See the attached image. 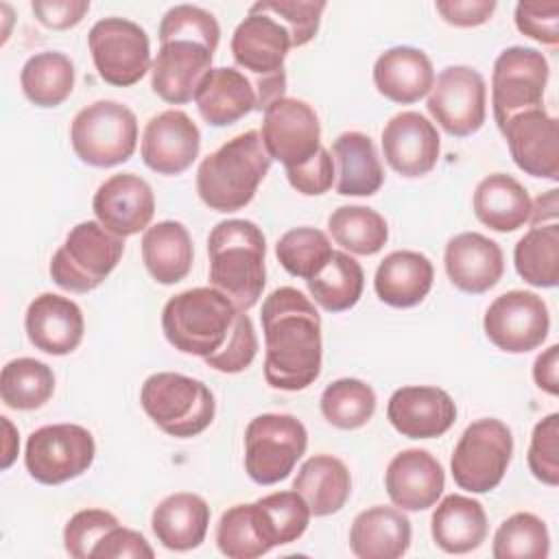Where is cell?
<instances>
[{
	"label": "cell",
	"mask_w": 559,
	"mask_h": 559,
	"mask_svg": "<svg viewBox=\"0 0 559 559\" xmlns=\"http://www.w3.org/2000/svg\"><path fill=\"white\" fill-rule=\"evenodd\" d=\"M264 380L273 389L301 391L321 373V317L297 288H275L262 301Z\"/></svg>",
	"instance_id": "cell-1"
},
{
	"label": "cell",
	"mask_w": 559,
	"mask_h": 559,
	"mask_svg": "<svg viewBox=\"0 0 559 559\" xmlns=\"http://www.w3.org/2000/svg\"><path fill=\"white\" fill-rule=\"evenodd\" d=\"M210 286L242 312L253 308L266 284V240L262 229L245 218L216 223L207 236Z\"/></svg>",
	"instance_id": "cell-2"
},
{
	"label": "cell",
	"mask_w": 559,
	"mask_h": 559,
	"mask_svg": "<svg viewBox=\"0 0 559 559\" xmlns=\"http://www.w3.org/2000/svg\"><path fill=\"white\" fill-rule=\"evenodd\" d=\"M271 162L273 159L264 151L260 133L245 131L227 140L199 164L197 192L210 210H242L255 197Z\"/></svg>",
	"instance_id": "cell-3"
},
{
	"label": "cell",
	"mask_w": 559,
	"mask_h": 559,
	"mask_svg": "<svg viewBox=\"0 0 559 559\" xmlns=\"http://www.w3.org/2000/svg\"><path fill=\"white\" fill-rule=\"evenodd\" d=\"M238 312L242 310L216 288H190L166 301L162 330L166 341L181 354L207 358L225 347Z\"/></svg>",
	"instance_id": "cell-4"
},
{
	"label": "cell",
	"mask_w": 559,
	"mask_h": 559,
	"mask_svg": "<svg viewBox=\"0 0 559 559\" xmlns=\"http://www.w3.org/2000/svg\"><path fill=\"white\" fill-rule=\"evenodd\" d=\"M293 48L288 31L271 15L249 11L231 35V57L247 72L260 111L284 98V59Z\"/></svg>",
	"instance_id": "cell-5"
},
{
	"label": "cell",
	"mask_w": 559,
	"mask_h": 559,
	"mask_svg": "<svg viewBox=\"0 0 559 559\" xmlns=\"http://www.w3.org/2000/svg\"><path fill=\"white\" fill-rule=\"evenodd\" d=\"M140 404L159 430L179 439L201 435L216 413L212 391L201 380L175 371L148 376L140 389Z\"/></svg>",
	"instance_id": "cell-6"
},
{
	"label": "cell",
	"mask_w": 559,
	"mask_h": 559,
	"mask_svg": "<svg viewBox=\"0 0 559 559\" xmlns=\"http://www.w3.org/2000/svg\"><path fill=\"white\" fill-rule=\"evenodd\" d=\"M124 238L105 229L98 221H83L70 229L66 242L50 260L52 282L70 293L98 288L118 266Z\"/></svg>",
	"instance_id": "cell-7"
},
{
	"label": "cell",
	"mask_w": 559,
	"mask_h": 559,
	"mask_svg": "<svg viewBox=\"0 0 559 559\" xmlns=\"http://www.w3.org/2000/svg\"><path fill=\"white\" fill-rule=\"evenodd\" d=\"M70 142L83 164L96 168L118 166L135 151L138 118L118 100H96L74 116Z\"/></svg>",
	"instance_id": "cell-8"
},
{
	"label": "cell",
	"mask_w": 559,
	"mask_h": 559,
	"mask_svg": "<svg viewBox=\"0 0 559 559\" xmlns=\"http://www.w3.org/2000/svg\"><path fill=\"white\" fill-rule=\"evenodd\" d=\"M513 454V435L500 419L472 421L450 459L454 483L472 493H487L500 485Z\"/></svg>",
	"instance_id": "cell-9"
},
{
	"label": "cell",
	"mask_w": 559,
	"mask_h": 559,
	"mask_svg": "<svg viewBox=\"0 0 559 559\" xmlns=\"http://www.w3.org/2000/svg\"><path fill=\"white\" fill-rule=\"evenodd\" d=\"M308 445L306 426L284 413H264L245 430V469L258 485L284 480Z\"/></svg>",
	"instance_id": "cell-10"
},
{
	"label": "cell",
	"mask_w": 559,
	"mask_h": 559,
	"mask_svg": "<svg viewBox=\"0 0 559 559\" xmlns=\"http://www.w3.org/2000/svg\"><path fill=\"white\" fill-rule=\"evenodd\" d=\"M98 76L116 87L135 85L151 70V41L146 31L127 17H103L87 35Z\"/></svg>",
	"instance_id": "cell-11"
},
{
	"label": "cell",
	"mask_w": 559,
	"mask_h": 559,
	"mask_svg": "<svg viewBox=\"0 0 559 559\" xmlns=\"http://www.w3.org/2000/svg\"><path fill=\"white\" fill-rule=\"evenodd\" d=\"M96 454L94 437L79 424H52L31 432L24 465L41 485H61L90 469Z\"/></svg>",
	"instance_id": "cell-12"
},
{
	"label": "cell",
	"mask_w": 559,
	"mask_h": 559,
	"mask_svg": "<svg viewBox=\"0 0 559 559\" xmlns=\"http://www.w3.org/2000/svg\"><path fill=\"white\" fill-rule=\"evenodd\" d=\"M548 74V61L535 48L511 46L498 55L491 72V105L498 129L522 111L544 107Z\"/></svg>",
	"instance_id": "cell-13"
},
{
	"label": "cell",
	"mask_w": 559,
	"mask_h": 559,
	"mask_svg": "<svg viewBox=\"0 0 559 559\" xmlns=\"http://www.w3.org/2000/svg\"><path fill=\"white\" fill-rule=\"evenodd\" d=\"M487 87L478 70L467 66H448L439 72L428 94V114L454 138L476 133L487 114Z\"/></svg>",
	"instance_id": "cell-14"
},
{
	"label": "cell",
	"mask_w": 559,
	"mask_h": 559,
	"mask_svg": "<svg viewBox=\"0 0 559 559\" xmlns=\"http://www.w3.org/2000/svg\"><path fill=\"white\" fill-rule=\"evenodd\" d=\"M483 328L498 349L526 354L539 347L548 336V306L531 290H509L489 304Z\"/></svg>",
	"instance_id": "cell-15"
},
{
	"label": "cell",
	"mask_w": 559,
	"mask_h": 559,
	"mask_svg": "<svg viewBox=\"0 0 559 559\" xmlns=\"http://www.w3.org/2000/svg\"><path fill=\"white\" fill-rule=\"evenodd\" d=\"M260 140L284 170L301 166L321 148L319 116L306 100L284 96L264 109Z\"/></svg>",
	"instance_id": "cell-16"
},
{
	"label": "cell",
	"mask_w": 559,
	"mask_h": 559,
	"mask_svg": "<svg viewBox=\"0 0 559 559\" xmlns=\"http://www.w3.org/2000/svg\"><path fill=\"white\" fill-rule=\"evenodd\" d=\"M212 59L214 52L194 39H170L159 44L151 63L153 92L170 105L194 100L199 85L212 70Z\"/></svg>",
	"instance_id": "cell-17"
},
{
	"label": "cell",
	"mask_w": 559,
	"mask_h": 559,
	"mask_svg": "<svg viewBox=\"0 0 559 559\" xmlns=\"http://www.w3.org/2000/svg\"><path fill=\"white\" fill-rule=\"evenodd\" d=\"M500 131L520 170L542 179H559V124L544 107L513 116Z\"/></svg>",
	"instance_id": "cell-18"
},
{
	"label": "cell",
	"mask_w": 559,
	"mask_h": 559,
	"mask_svg": "<svg viewBox=\"0 0 559 559\" xmlns=\"http://www.w3.org/2000/svg\"><path fill=\"white\" fill-rule=\"evenodd\" d=\"M201 148V131L181 109L153 116L142 133V162L159 175H179L192 166Z\"/></svg>",
	"instance_id": "cell-19"
},
{
	"label": "cell",
	"mask_w": 559,
	"mask_h": 559,
	"mask_svg": "<svg viewBox=\"0 0 559 559\" xmlns=\"http://www.w3.org/2000/svg\"><path fill=\"white\" fill-rule=\"evenodd\" d=\"M92 210L105 229L127 238L148 229V223L155 214V197L142 177L133 173H120L111 175L98 186L92 199Z\"/></svg>",
	"instance_id": "cell-20"
},
{
	"label": "cell",
	"mask_w": 559,
	"mask_h": 559,
	"mask_svg": "<svg viewBox=\"0 0 559 559\" xmlns=\"http://www.w3.org/2000/svg\"><path fill=\"white\" fill-rule=\"evenodd\" d=\"M439 151L437 127L417 111H400L382 129L384 159L402 177L430 173L437 166Z\"/></svg>",
	"instance_id": "cell-21"
},
{
	"label": "cell",
	"mask_w": 559,
	"mask_h": 559,
	"mask_svg": "<svg viewBox=\"0 0 559 559\" xmlns=\"http://www.w3.org/2000/svg\"><path fill=\"white\" fill-rule=\"evenodd\" d=\"M386 419L408 439H435L456 421V404L439 386H402L386 404Z\"/></svg>",
	"instance_id": "cell-22"
},
{
	"label": "cell",
	"mask_w": 559,
	"mask_h": 559,
	"mask_svg": "<svg viewBox=\"0 0 559 559\" xmlns=\"http://www.w3.org/2000/svg\"><path fill=\"white\" fill-rule=\"evenodd\" d=\"M445 474L441 463L419 448L402 450L391 459L384 472V487L395 507L402 511L430 509L443 493Z\"/></svg>",
	"instance_id": "cell-23"
},
{
	"label": "cell",
	"mask_w": 559,
	"mask_h": 559,
	"mask_svg": "<svg viewBox=\"0 0 559 559\" xmlns=\"http://www.w3.org/2000/svg\"><path fill=\"white\" fill-rule=\"evenodd\" d=\"M26 336L44 354L66 356L74 352L85 332V319L70 297L41 293L26 308Z\"/></svg>",
	"instance_id": "cell-24"
},
{
	"label": "cell",
	"mask_w": 559,
	"mask_h": 559,
	"mask_svg": "<svg viewBox=\"0 0 559 559\" xmlns=\"http://www.w3.org/2000/svg\"><path fill=\"white\" fill-rule=\"evenodd\" d=\"M443 262L450 282L459 290L472 295L487 293L504 273V255L500 245L478 231H463L450 238Z\"/></svg>",
	"instance_id": "cell-25"
},
{
	"label": "cell",
	"mask_w": 559,
	"mask_h": 559,
	"mask_svg": "<svg viewBox=\"0 0 559 559\" xmlns=\"http://www.w3.org/2000/svg\"><path fill=\"white\" fill-rule=\"evenodd\" d=\"M373 83L384 98L400 105H411L430 92L435 70L424 50L413 46H395L376 59Z\"/></svg>",
	"instance_id": "cell-26"
},
{
	"label": "cell",
	"mask_w": 559,
	"mask_h": 559,
	"mask_svg": "<svg viewBox=\"0 0 559 559\" xmlns=\"http://www.w3.org/2000/svg\"><path fill=\"white\" fill-rule=\"evenodd\" d=\"M411 520L395 507L360 511L349 528V548L360 559H397L411 546Z\"/></svg>",
	"instance_id": "cell-27"
},
{
	"label": "cell",
	"mask_w": 559,
	"mask_h": 559,
	"mask_svg": "<svg viewBox=\"0 0 559 559\" xmlns=\"http://www.w3.org/2000/svg\"><path fill=\"white\" fill-rule=\"evenodd\" d=\"M210 526L207 502L190 491L166 496L151 515V528L157 542L168 550H192L201 546Z\"/></svg>",
	"instance_id": "cell-28"
},
{
	"label": "cell",
	"mask_w": 559,
	"mask_h": 559,
	"mask_svg": "<svg viewBox=\"0 0 559 559\" xmlns=\"http://www.w3.org/2000/svg\"><path fill=\"white\" fill-rule=\"evenodd\" d=\"M201 118L212 127H227L258 107L255 90L236 68H212L194 94Z\"/></svg>",
	"instance_id": "cell-29"
},
{
	"label": "cell",
	"mask_w": 559,
	"mask_h": 559,
	"mask_svg": "<svg viewBox=\"0 0 559 559\" xmlns=\"http://www.w3.org/2000/svg\"><path fill=\"white\" fill-rule=\"evenodd\" d=\"M435 280L432 262L419 251H393L376 269V295L393 308H411L424 301Z\"/></svg>",
	"instance_id": "cell-30"
},
{
	"label": "cell",
	"mask_w": 559,
	"mask_h": 559,
	"mask_svg": "<svg viewBox=\"0 0 559 559\" xmlns=\"http://www.w3.org/2000/svg\"><path fill=\"white\" fill-rule=\"evenodd\" d=\"M336 192L343 197H371L384 181L376 144L367 133L345 131L332 144Z\"/></svg>",
	"instance_id": "cell-31"
},
{
	"label": "cell",
	"mask_w": 559,
	"mask_h": 559,
	"mask_svg": "<svg viewBox=\"0 0 559 559\" xmlns=\"http://www.w3.org/2000/svg\"><path fill=\"white\" fill-rule=\"evenodd\" d=\"M531 197L511 175L493 173L485 177L472 197L476 218L493 231H515L531 218Z\"/></svg>",
	"instance_id": "cell-32"
},
{
	"label": "cell",
	"mask_w": 559,
	"mask_h": 559,
	"mask_svg": "<svg viewBox=\"0 0 559 559\" xmlns=\"http://www.w3.org/2000/svg\"><path fill=\"white\" fill-rule=\"evenodd\" d=\"M430 533L435 544L450 555L476 550L487 537V513L478 500L450 493L437 504Z\"/></svg>",
	"instance_id": "cell-33"
},
{
	"label": "cell",
	"mask_w": 559,
	"mask_h": 559,
	"mask_svg": "<svg viewBox=\"0 0 559 559\" xmlns=\"http://www.w3.org/2000/svg\"><path fill=\"white\" fill-rule=\"evenodd\" d=\"M293 489L306 500L312 515L323 518L345 507L352 491V476L341 459L314 454L299 467Z\"/></svg>",
	"instance_id": "cell-34"
},
{
	"label": "cell",
	"mask_w": 559,
	"mask_h": 559,
	"mask_svg": "<svg viewBox=\"0 0 559 559\" xmlns=\"http://www.w3.org/2000/svg\"><path fill=\"white\" fill-rule=\"evenodd\" d=\"M192 238L179 221H159L144 229L142 262L159 284H177L192 269Z\"/></svg>",
	"instance_id": "cell-35"
},
{
	"label": "cell",
	"mask_w": 559,
	"mask_h": 559,
	"mask_svg": "<svg viewBox=\"0 0 559 559\" xmlns=\"http://www.w3.org/2000/svg\"><path fill=\"white\" fill-rule=\"evenodd\" d=\"M20 83L33 105L57 107L72 94L74 66L63 52H37L22 66Z\"/></svg>",
	"instance_id": "cell-36"
},
{
	"label": "cell",
	"mask_w": 559,
	"mask_h": 559,
	"mask_svg": "<svg viewBox=\"0 0 559 559\" xmlns=\"http://www.w3.org/2000/svg\"><path fill=\"white\" fill-rule=\"evenodd\" d=\"M308 282L312 299L328 312H343L358 304L365 286L362 266L345 251H332L328 264Z\"/></svg>",
	"instance_id": "cell-37"
},
{
	"label": "cell",
	"mask_w": 559,
	"mask_h": 559,
	"mask_svg": "<svg viewBox=\"0 0 559 559\" xmlns=\"http://www.w3.org/2000/svg\"><path fill=\"white\" fill-rule=\"evenodd\" d=\"M518 275L537 288H552L559 282V225L531 227L513 249Z\"/></svg>",
	"instance_id": "cell-38"
},
{
	"label": "cell",
	"mask_w": 559,
	"mask_h": 559,
	"mask_svg": "<svg viewBox=\"0 0 559 559\" xmlns=\"http://www.w3.org/2000/svg\"><path fill=\"white\" fill-rule=\"evenodd\" d=\"M55 393L52 369L35 358H15L2 367L0 397L9 408H41Z\"/></svg>",
	"instance_id": "cell-39"
},
{
	"label": "cell",
	"mask_w": 559,
	"mask_h": 559,
	"mask_svg": "<svg viewBox=\"0 0 559 559\" xmlns=\"http://www.w3.org/2000/svg\"><path fill=\"white\" fill-rule=\"evenodd\" d=\"M328 229L336 245L356 255H373L389 240L382 214L365 205H341L328 218Z\"/></svg>",
	"instance_id": "cell-40"
},
{
	"label": "cell",
	"mask_w": 559,
	"mask_h": 559,
	"mask_svg": "<svg viewBox=\"0 0 559 559\" xmlns=\"http://www.w3.org/2000/svg\"><path fill=\"white\" fill-rule=\"evenodd\" d=\"M260 528L271 546H284L297 542L310 522V509L306 500L295 491H275L253 502Z\"/></svg>",
	"instance_id": "cell-41"
},
{
	"label": "cell",
	"mask_w": 559,
	"mask_h": 559,
	"mask_svg": "<svg viewBox=\"0 0 559 559\" xmlns=\"http://www.w3.org/2000/svg\"><path fill=\"white\" fill-rule=\"evenodd\" d=\"M321 413L332 426L341 430H356L373 417L376 393L358 378L334 380L321 393Z\"/></svg>",
	"instance_id": "cell-42"
},
{
	"label": "cell",
	"mask_w": 559,
	"mask_h": 559,
	"mask_svg": "<svg viewBox=\"0 0 559 559\" xmlns=\"http://www.w3.org/2000/svg\"><path fill=\"white\" fill-rule=\"evenodd\" d=\"M216 544L229 559H255L273 548L260 528L253 502L234 504L221 515L216 524Z\"/></svg>",
	"instance_id": "cell-43"
},
{
	"label": "cell",
	"mask_w": 559,
	"mask_h": 559,
	"mask_svg": "<svg viewBox=\"0 0 559 559\" xmlns=\"http://www.w3.org/2000/svg\"><path fill=\"white\" fill-rule=\"evenodd\" d=\"M548 552V528L544 520L533 513H513L493 535L491 555L496 559H546Z\"/></svg>",
	"instance_id": "cell-44"
},
{
	"label": "cell",
	"mask_w": 559,
	"mask_h": 559,
	"mask_svg": "<svg viewBox=\"0 0 559 559\" xmlns=\"http://www.w3.org/2000/svg\"><path fill=\"white\" fill-rule=\"evenodd\" d=\"M330 238L317 227H295L280 236L275 255L280 264L295 277H314L332 255Z\"/></svg>",
	"instance_id": "cell-45"
},
{
	"label": "cell",
	"mask_w": 559,
	"mask_h": 559,
	"mask_svg": "<svg viewBox=\"0 0 559 559\" xmlns=\"http://www.w3.org/2000/svg\"><path fill=\"white\" fill-rule=\"evenodd\" d=\"M323 9V0H262L255 2L249 11L275 17L288 31L293 48H299L314 39L319 33Z\"/></svg>",
	"instance_id": "cell-46"
},
{
	"label": "cell",
	"mask_w": 559,
	"mask_h": 559,
	"mask_svg": "<svg viewBox=\"0 0 559 559\" xmlns=\"http://www.w3.org/2000/svg\"><path fill=\"white\" fill-rule=\"evenodd\" d=\"M157 37L159 44L170 39H194L205 44L214 52L221 39V26L216 17L201 7L175 4L164 13Z\"/></svg>",
	"instance_id": "cell-47"
},
{
	"label": "cell",
	"mask_w": 559,
	"mask_h": 559,
	"mask_svg": "<svg viewBox=\"0 0 559 559\" xmlns=\"http://www.w3.org/2000/svg\"><path fill=\"white\" fill-rule=\"evenodd\" d=\"M120 522L105 509H83L74 513L63 528L66 552L74 559H90L96 544Z\"/></svg>",
	"instance_id": "cell-48"
},
{
	"label": "cell",
	"mask_w": 559,
	"mask_h": 559,
	"mask_svg": "<svg viewBox=\"0 0 559 559\" xmlns=\"http://www.w3.org/2000/svg\"><path fill=\"white\" fill-rule=\"evenodd\" d=\"M528 469L544 485L557 487L559 483V415L550 413L535 424L528 445Z\"/></svg>",
	"instance_id": "cell-49"
},
{
	"label": "cell",
	"mask_w": 559,
	"mask_h": 559,
	"mask_svg": "<svg viewBox=\"0 0 559 559\" xmlns=\"http://www.w3.org/2000/svg\"><path fill=\"white\" fill-rule=\"evenodd\" d=\"M255 354H258V338H255L253 323L247 312H238L234 332L225 343V347L203 360L207 367L221 373H240L253 362Z\"/></svg>",
	"instance_id": "cell-50"
},
{
	"label": "cell",
	"mask_w": 559,
	"mask_h": 559,
	"mask_svg": "<svg viewBox=\"0 0 559 559\" xmlns=\"http://www.w3.org/2000/svg\"><path fill=\"white\" fill-rule=\"evenodd\" d=\"M515 26L522 35L546 44H559V2H520L515 7Z\"/></svg>",
	"instance_id": "cell-51"
},
{
	"label": "cell",
	"mask_w": 559,
	"mask_h": 559,
	"mask_svg": "<svg viewBox=\"0 0 559 559\" xmlns=\"http://www.w3.org/2000/svg\"><path fill=\"white\" fill-rule=\"evenodd\" d=\"M286 179L297 192H301L306 197H319V194L328 192L334 183L332 153L325 146H321L306 164L286 168Z\"/></svg>",
	"instance_id": "cell-52"
},
{
	"label": "cell",
	"mask_w": 559,
	"mask_h": 559,
	"mask_svg": "<svg viewBox=\"0 0 559 559\" xmlns=\"http://www.w3.org/2000/svg\"><path fill=\"white\" fill-rule=\"evenodd\" d=\"M153 555L155 552L142 533L122 528L120 524L116 528H111L92 550V557H96V559H124V557L153 559Z\"/></svg>",
	"instance_id": "cell-53"
},
{
	"label": "cell",
	"mask_w": 559,
	"mask_h": 559,
	"mask_svg": "<svg viewBox=\"0 0 559 559\" xmlns=\"http://www.w3.org/2000/svg\"><path fill=\"white\" fill-rule=\"evenodd\" d=\"M35 17L48 28H70L76 26L90 11L87 0H35L31 4Z\"/></svg>",
	"instance_id": "cell-54"
},
{
	"label": "cell",
	"mask_w": 559,
	"mask_h": 559,
	"mask_svg": "<svg viewBox=\"0 0 559 559\" xmlns=\"http://www.w3.org/2000/svg\"><path fill=\"white\" fill-rule=\"evenodd\" d=\"M435 9L448 24L469 28V26L485 24L496 11V2L493 0H441L435 4Z\"/></svg>",
	"instance_id": "cell-55"
},
{
	"label": "cell",
	"mask_w": 559,
	"mask_h": 559,
	"mask_svg": "<svg viewBox=\"0 0 559 559\" xmlns=\"http://www.w3.org/2000/svg\"><path fill=\"white\" fill-rule=\"evenodd\" d=\"M533 378L539 389L550 395L559 393V345H550L544 354L535 358Z\"/></svg>",
	"instance_id": "cell-56"
},
{
	"label": "cell",
	"mask_w": 559,
	"mask_h": 559,
	"mask_svg": "<svg viewBox=\"0 0 559 559\" xmlns=\"http://www.w3.org/2000/svg\"><path fill=\"white\" fill-rule=\"evenodd\" d=\"M557 190H546L544 194H539L535 199V203H531V218L528 223L533 227H539L544 225L546 221L550 223H557V216H559V199H557Z\"/></svg>",
	"instance_id": "cell-57"
},
{
	"label": "cell",
	"mask_w": 559,
	"mask_h": 559,
	"mask_svg": "<svg viewBox=\"0 0 559 559\" xmlns=\"http://www.w3.org/2000/svg\"><path fill=\"white\" fill-rule=\"evenodd\" d=\"M2 419V426H4V454H2V469H7L11 463H13V459H15V454H17V448H20V441H17V437H15V428L11 426V421H9V417H0Z\"/></svg>",
	"instance_id": "cell-58"
}]
</instances>
